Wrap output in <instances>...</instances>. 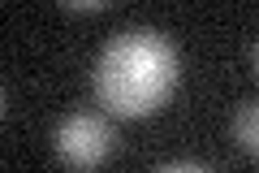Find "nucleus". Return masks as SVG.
Instances as JSON below:
<instances>
[{
  "label": "nucleus",
  "instance_id": "1",
  "mask_svg": "<svg viewBox=\"0 0 259 173\" xmlns=\"http://www.w3.org/2000/svg\"><path fill=\"white\" fill-rule=\"evenodd\" d=\"M177 74H182V61L164 30L130 26L100 48L91 70V91L95 104H104V113L134 121L164 109L168 95L177 91Z\"/></svg>",
  "mask_w": 259,
  "mask_h": 173
},
{
  "label": "nucleus",
  "instance_id": "2",
  "mask_svg": "<svg viewBox=\"0 0 259 173\" xmlns=\"http://www.w3.org/2000/svg\"><path fill=\"white\" fill-rule=\"evenodd\" d=\"M52 147L61 156V164H69L74 173H95L112 156V126L108 117H100L91 109L65 113L52 130Z\"/></svg>",
  "mask_w": 259,
  "mask_h": 173
},
{
  "label": "nucleus",
  "instance_id": "3",
  "mask_svg": "<svg viewBox=\"0 0 259 173\" xmlns=\"http://www.w3.org/2000/svg\"><path fill=\"white\" fill-rule=\"evenodd\" d=\"M233 139H238V147L246 156L259 160V100L238 104V113H233Z\"/></svg>",
  "mask_w": 259,
  "mask_h": 173
},
{
  "label": "nucleus",
  "instance_id": "4",
  "mask_svg": "<svg viewBox=\"0 0 259 173\" xmlns=\"http://www.w3.org/2000/svg\"><path fill=\"white\" fill-rule=\"evenodd\" d=\"M61 9H65V13H100V9H108V5H104V0H87V5H78V0H65Z\"/></svg>",
  "mask_w": 259,
  "mask_h": 173
},
{
  "label": "nucleus",
  "instance_id": "5",
  "mask_svg": "<svg viewBox=\"0 0 259 173\" xmlns=\"http://www.w3.org/2000/svg\"><path fill=\"white\" fill-rule=\"evenodd\" d=\"M160 173H207L203 164H168V169H160Z\"/></svg>",
  "mask_w": 259,
  "mask_h": 173
},
{
  "label": "nucleus",
  "instance_id": "6",
  "mask_svg": "<svg viewBox=\"0 0 259 173\" xmlns=\"http://www.w3.org/2000/svg\"><path fill=\"white\" fill-rule=\"evenodd\" d=\"M250 65H255V78H259V39H255V48H250Z\"/></svg>",
  "mask_w": 259,
  "mask_h": 173
}]
</instances>
